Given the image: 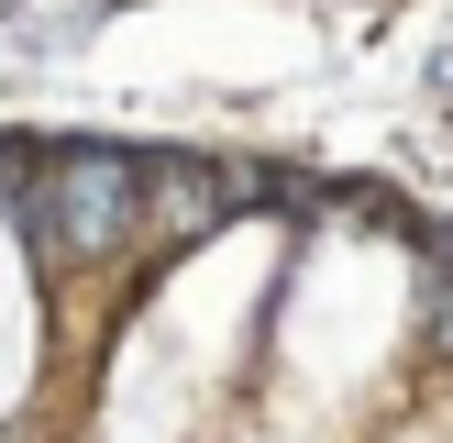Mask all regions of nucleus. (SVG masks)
I'll list each match as a JSON object with an SVG mask.
<instances>
[{"mask_svg": "<svg viewBox=\"0 0 453 443\" xmlns=\"http://www.w3.org/2000/svg\"><path fill=\"white\" fill-rule=\"evenodd\" d=\"M144 199H155V233H211L221 211H255L265 177H221V167H188V155H155Z\"/></svg>", "mask_w": 453, "mask_h": 443, "instance_id": "2", "label": "nucleus"}, {"mask_svg": "<svg viewBox=\"0 0 453 443\" xmlns=\"http://www.w3.org/2000/svg\"><path fill=\"white\" fill-rule=\"evenodd\" d=\"M12 211L34 222V244H56V255H111V244L133 233V211H144V155L56 144V155H34V177H22Z\"/></svg>", "mask_w": 453, "mask_h": 443, "instance_id": "1", "label": "nucleus"}]
</instances>
